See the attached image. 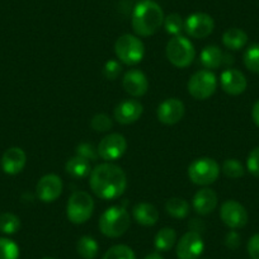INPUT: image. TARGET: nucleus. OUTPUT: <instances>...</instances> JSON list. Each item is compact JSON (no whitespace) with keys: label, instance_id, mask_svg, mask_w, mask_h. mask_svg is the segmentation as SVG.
<instances>
[{"label":"nucleus","instance_id":"obj_1","mask_svg":"<svg viewBox=\"0 0 259 259\" xmlns=\"http://www.w3.org/2000/svg\"><path fill=\"white\" fill-rule=\"evenodd\" d=\"M89 186L101 200L111 201L119 198L127 188V177L121 166L113 163H102L92 169Z\"/></svg>","mask_w":259,"mask_h":259},{"label":"nucleus","instance_id":"obj_2","mask_svg":"<svg viewBox=\"0 0 259 259\" xmlns=\"http://www.w3.org/2000/svg\"><path fill=\"white\" fill-rule=\"evenodd\" d=\"M164 12L153 0H143L133 12V29L138 36L149 37L159 31L164 23Z\"/></svg>","mask_w":259,"mask_h":259},{"label":"nucleus","instance_id":"obj_3","mask_svg":"<svg viewBox=\"0 0 259 259\" xmlns=\"http://www.w3.org/2000/svg\"><path fill=\"white\" fill-rule=\"evenodd\" d=\"M98 225L104 236L116 239L128 230L131 226V218L123 206H111L101 215Z\"/></svg>","mask_w":259,"mask_h":259},{"label":"nucleus","instance_id":"obj_4","mask_svg":"<svg viewBox=\"0 0 259 259\" xmlns=\"http://www.w3.org/2000/svg\"><path fill=\"white\" fill-rule=\"evenodd\" d=\"M165 55L171 65H174L176 68L184 69L188 68L193 62L196 50H194L193 44L187 37L179 34L169 39L166 44Z\"/></svg>","mask_w":259,"mask_h":259},{"label":"nucleus","instance_id":"obj_5","mask_svg":"<svg viewBox=\"0 0 259 259\" xmlns=\"http://www.w3.org/2000/svg\"><path fill=\"white\" fill-rule=\"evenodd\" d=\"M94 211V201L85 191H75L69 197L66 205V216L75 225L85 224L92 218Z\"/></svg>","mask_w":259,"mask_h":259},{"label":"nucleus","instance_id":"obj_6","mask_svg":"<svg viewBox=\"0 0 259 259\" xmlns=\"http://www.w3.org/2000/svg\"><path fill=\"white\" fill-rule=\"evenodd\" d=\"M117 59L126 65H136L143 61L145 46L139 37L134 34H122L114 44Z\"/></svg>","mask_w":259,"mask_h":259},{"label":"nucleus","instance_id":"obj_7","mask_svg":"<svg viewBox=\"0 0 259 259\" xmlns=\"http://www.w3.org/2000/svg\"><path fill=\"white\" fill-rule=\"evenodd\" d=\"M220 176V165L212 158L194 159L188 166V178L197 186H210Z\"/></svg>","mask_w":259,"mask_h":259},{"label":"nucleus","instance_id":"obj_8","mask_svg":"<svg viewBox=\"0 0 259 259\" xmlns=\"http://www.w3.org/2000/svg\"><path fill=\"white\" fill-rule=\"evenodd\" d=\"M187 89L194 99L205 101L218 89V79L211 70H198L189 78Z\"/></svg>","mask_w":259,"mask_h":259},{"label":"nucleus","instance_id":"obj_9","mask_svg":"<svg viewBox=\"0 0 259 259\" xmlns=\"http://www.w3.org/2000/svg\"><path fill=\"white\" fill-rule=\"evenodd\" d=\"M97 150L99 158L111 163L123 156L127 150V141L121 134H109L102 139Z\"/></svg>","mask_w":259,"mask_h":259},{"label":"nucleus","instance_id":"obj_10","mask_svg":"<svg viewBox=\"0 0 259 259\" xmlns=\"http://www.w3.org/2000/svg\"><path fill=\"white\" fill-rule=\"evenodd\" d=\"M205 249V243L200 233L189 230L177 244L176 253L178 259H198Z\"/></svg>","mask_w":259,"mask_h":259},{"label":"nucleus","instance_id":"obj_11","mask_svg":"<svg viewBox=\"0 0 259 259\" xmlns=\"http://www.w3.org/2000/svg\"><path fill=\"white\" fill-rule=\"evenodd\" d=\"M220 218L230 229H241L248 224V212L241 203L235 200H228L221 205Z\"/></svg>","mask_w":259,"mask_h":259},{"label":"nucleus","instance_id":"obj_12","mask_svg":"<svg viewBox=\"0 0 259 259\" xmlns=\"http://www.w3.org/2000/svg\"><path fill=\"white\" fill-rule=\"evenodd\" d=\"M213 28V18L206 13H193L184 22V29L192 38H206L212 33Z\"/></svg>","mask_w":259,"mask_h":259},{"label":"nucleus","instance_id":"obj_13","mask_svg":"<svg viewBox=\"0 0 259 259\" xmlns=\"http://www.w3.org/2000/svg\"><path fill=\"white\" fill-rule=\"evenodd\" d=\"M62 181L56 174H46L38 181L36 193L39 201L45 203L55 202L62 193Z\"/></svg>","mask_w":259,"mask_h":259},{"label":"nucleus","instance_id":"obj_14","mask_svg":"<svg viewBox=\"0 0 259 259\" xmlns=\"http://www.w3.org/2000/svg\"><path fill=\"white\" fill-rule=\"evenodd\" d=\"M184 103L178 98H168L159 104L156 109V116L158 119L164 124H176L183 118Z\"/></svg>","mask_w":259,"mask_h":259},{"label":"nucleus","instance_id":"obj_15","mask_svg":"<svg viewBox=\"0 0 259 259\" xmlns=\"http://www.w3.org/2000/svg\"><path fill=\"white\" fill-rule=\"evenodd\" d=\"M122 87L124 92L131 97H143L145 96L149 89V80L145 74L138 69H131L127 71L122 79Z\"/></svg>","mask_w":259,"mask_h":259},{"label":"nucleus","instance_id":"obj_16","mask_svg":"<svg viewBox=\"0 0 259 259\" xmlns=\"http://www.w3.org/2000/svg\"><path fill=\"white\" fill-rule=\"evenodd\" d=\"M144 107L136 99H126L114 108V119L121 124H131L143 116Z\"/></svg>","mask_w":259,"mask_h":259},{"label":"nucleus","instance_id":"obj_17","mask_svg":"<svg viewBox=\"0 0 259 259\" xmlns=\"http://www.w3.org/2000/svg\"><path fill=\"white\" fill-rule=\"evenodd\" d=\"M220 84L223 91L230 96H239L244 93L248 85L245 75L236 69L224 70L220 76Z\"/></svg>","mask_w":259,"mask_h":259},{"label":"nucleus","instance_id":"obj_18","mask_svg":"<svg viewBox=\"0 0 259 259\" xmlns=\"http://www.w3.org/2000/svg\"><path fill=\"white\" fill-rule=\"evenodd\" d=\"M27 163V155L23 149L21 148H9L2 156V169L6 174L16 176L24 169Z\"/></svg>","mask_w":259,"mask_h":259},{"label":"nucleus","instance_id":"obj_19","mask_svg":"<svg viewBox=\"0 0 259 259\" xmlns=\"http://www.w3.org/2000/svg\"><path fill=\"white\" fill-rule=\"evenodd\" d=\"M192 206L198 215H210L211 212L215 211L216 206H218V194L211 188L200 189V191H197V193L194 194L193 200H192Z\"/></svg>","mask_w":259,"mask_h":259},{"label":"nucleus","instance_id":"obj_20","mask_svg":"<svg viewBox=\"0 0 259 259\" xmlns=\"http://www.w3.org/2000/svg\"><path fill=\"white\" fill-rule=\"evenodd\" d=\"M133 216L143 226H154L159 220V211L149 202H140L133 208Z\"/></svg>","mask_w":259,"mask_h":259},{"label":"nucleus","instance_id":"obj_21","mask_svg":"<svg viewBox=\"0 0 259 259\" xmlns=\"http://www.w3.org/2000/svg\"><path fill=\"white\" fill-rule=\"evenodd\" d=\"M224 56L225 55L221 51L220 47L210 45L201 51L200 62L206 70H213V69L220 68L221 64H224Z\"/></svg>","mask_w":259,"mask_h":259},{"label":"nucleus","instance_id":"obj_22","mask_svg":"<svg viewBox=\"0 0 259 259\" xmlns=\"http://www.w3.org/2000/svg\"><path fill=\"white\" fill-rule=\"evenodd\" d=\"M65 170H66V173L69 176L73 177V178L81 179L85 178V177H88L91 174L92 168L91 163L87 159L75 155L66 161V164H65Z\"/></svg>","mask_w":259,"mask_h":259},{"label":"nucleus","instance_id":"obj_23","mask_svg":"<svg viewBox=\"0 0 259 259\" xmlns=\"http://www.w3.org/2000/svg\"><path fill=\"white\" fill-rule=\"evenodd\" d=\"M248 42V34L240 28H229L223 34V44L231 51H239Z\"/></svg>","mask_w":259,"mask_h":259},{"label":"nucleus","instance_id":"obj_24","mask_svg":"<svg viewBox=\"0 0 259 259\" xmlns=\"http://www.w3.org/2000/svg\"><path fill=\"white\" fill-rule=\"evenodd\" d=\"M177 241V233L171 228H163L156 233L154 246L158 251H169Z\"/></svg>","mask_w":259,"mask_h":259},{"label":"nucleus","instance_id":"obj_25","mask_svg":"<svg viewBox=\"0 0 259 259\" xmlns=\"http://www.w3.org/2000/svg\"><path fill=\"white\" fill-rule=\"evenodd\" d=\"M76 251L83 259H96L99 253V245L96 239L89 235H84L78 240Z\"/></svg>","mask_w":259,"mask_h":259},{"label":"nucleus","instance_id":"obj_26","mask_svg":"<svg viewBox=\"0 0 259 259\" xmlns=\"http://www.w3.org/2000/svg\"><path fill=\"white\" fill-rule=\"evenodd\" d=\"M191 206L188 201L181 197L169 198L165 203V211L168 215H170L174 219H184L188 216Z\"/></svg>","mask_w":259,"mask_h":259},{"label":"nucleus","instance_id":"obj_27","mask_svg":"<svg viewBox=\"0 0 259 259\" xmlns=\"http://www.w3.org/2000/svg\"><path fill=\"white\" fill-rule=\"evenodd\" d=\"M21 229V220L12 212H4L0 215V233L6 235H13Z\"/></svg>","mask_w":259,"mask_h":259},{"label":"nucleus","instance_id":"obj_28","mask_svg":"<svg viewBox=\"0 0 259 259\" xmlns=\"http://www.w3.org/2000/svg\"><path fill=\"white\" fill-rule=\"evenodd\" d=\"M244 65L251 73L259 74V44L250 45L243 56Z\"/></svg>","mask_w":259,"mask_h":259},{"label":"nucleus","instance_id":"obj_29","mask_svg":"<svg viewBox=\"0 0 259 259\" xmlns=\"http://www.w3.org/2000/svg\"><path fill=\"white\" fill-rule=\"evenodd\" d=\"M102 259H136V255L130 246L124 245V244H118V245H113L112 248H109L104 253Z\"/></svg>","mask_w":259,"mask_h":259},{"label":"nucleus","instance_id":"obj_30","mask_svg":"<svg viewBox=\"0 0 259 259\" xmlns=\"http://www.w3.org/2000/svg\"><path fill=\"white\" fill-rule=\"evenodd\" d=\"M164 28L166 33L171 36H179L181 32L184 29V22L182 17L177 13H171L164 18Z\"/></svg>","mask_w":259,"mask_h":259},{"label":"nucleus","instance_id":"obj_31","mask_svg":"<svg viewBox=\"0 0 259 259\" xmlns=\"http://www.w3.org/2000/svg\"><path fill=\"white\" fill-rule=\"evenodd\" d=\"M19 246L8 238H0V259H18Z\"/></svg>","mask_w":259,"mask_h":259},{"label":"nucleus","instance_id":"obj_32","mask_svg":"<svg viewBox=\"0 0 259 259\" xmlns=\"http://www.w3.org/2000/svg\"><path fill=\"white\" fill-rule=\"evenodd\" d=\"M223 173L229 178L238 179L244 176L245 170L243 164L238 159H226L223 164Z\"/></svg>","mask_w":259,"mask_h":259},{"label":"nucleus","instance_id":"obj_33","mask_svg":"<svg viewBox=\"0 0 259 259\" xmlns=\"http://www.w3.org/2000/svg\"><path fill=\"white\" fill-rule=\"evenodd\" d=\"M91 127L97 133H107L113 127V121L107 114L98 113L92 118Z\"/></svg>","mask_w":259,"mask_h":259},{"label":"nucleus","instance_id":"obj_34","mask_svg":"<svg viewBox=\"0 0 259 259\" xmlns=\"http://www.w3.org/2000/svg\"><path fill=\"white\" fill-rule=\"evenodd\" d=\"M122 71V66L117 60H108L103 66V75L108 80H116Z\"/></svg>","mask_w":259,"mask_h":259},{"label":"nucleus","instance_id":"obj_35","mask_svg":"<svg viewBox=\"0 0 259 259\" xmlns=\"http://www.w3.org/2000/svg\"><path fill=\"white\" fill-rule=\"evenodd\" d=\"M76 155L87 159L88 161L97 160L98 158V150L89 143H81L76 146Z\"/></svg>","mask_w":259,"mask_h":259},{"label":"nucleus","instance_id":"obj_36","mask_svg":"<svg viewBox=\"0 0 259 259\" xmlns=\"http://www.w3.org/2000/svg\"><path fill=\"white\" fill-rule=\"evenodd\" d=\"M246 169L254 177H259V146L253 149L246 159Z\"/></svg>","mask_w":259,"mask_h":259},{"label":"nucleus","instance_id":"obj_37","mask_svg":"<svg viewBox=\"0 0 259 259\" xmlns=\"http://www.w3.org/2000/svg\"><path fill=\"white\" fill-rule=\"evenodd\" d=\"M248 253L251 259H259V234H255L249 239Z\"/></svg>","mask_w":259,"mask_h":259},{"label":"nucleus","instance_id":"obj_38","mask_svg":"<svg viewBox=\"0 0 259 259\" xmlns=\"http://www.w3.org/2000/svg\"><path fill=\"white\" fill-rule=\"evenodd\" d=\"M225 245L229 249H238L240 245V235L236 231H230L225 238Z\"/></svg>","mask_w":259,"mask_h":259},{"label":"nucleus","instance_id":"obj_39","mask_svg":"<svg viewBox=\"0 0 259 259\" xmlns=\"http://www.w3.org/2000/svg\"><path fill=\"white\" fill-rule=\"evenodd\" d=\"M251 118H253L254 123L259 127V101L254 103L253 109H251Z\"/></svg>","mask_w":259,"mask_h":259},{"label":"nucleus","instance_id":"obj_40","mask_svg":"<svg viewBox=\"0 0 259 259\" xmlns=\"http://www.w3.org/2000/svg\"><path fill=\"white\" fill-rule=\"evenodd\" d=\"M144 259H164V258L159 253H151L149 254V255H146Z\"/></svg>","mask_w":259,"mask_h":259},{"label":"nucleus","instance_id":"obj_41","mask_svg":"<svg viewBox=\"0 0 259 259\" xmlns=\"http://www.w3.org/2000/svg\"><path fill=\"white\" fill-rule=\"evenodd\" d=\"M42 259H55V258H50V256H46V258H42Z\"/></svg>","mask_w":259,"mask_h":259}]
</instances>
